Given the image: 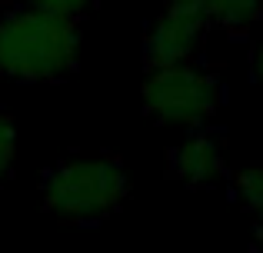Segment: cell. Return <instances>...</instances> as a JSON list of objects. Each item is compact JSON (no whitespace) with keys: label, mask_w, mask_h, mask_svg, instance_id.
Listing matches in <instances>:
<instances>
[{"label":"cell","mask_w":263,"mask_h":253,"mask_svg":"<svg viewBox=\"0 0 263 253\" xmlns=\"http://www.w3.org/2000/svg\"><path fill=\"white\" fill-rule=\"evenodd\" d=\"M80 20L24 4L0 13V77L57 84L77 70Z\"/></svg>","instance_id":"obj_1"},{"label":"cell","mask_w":263,"mask_h":253,"mask_svg":"<svg viewBox=\"0 0 263 253\" xmlns=\"http://www.w3.org/2000/svg\"><path fill=\"white\" fill-rule=\"evenodd\" d=\"M130 193L127 170L110 153H73L44 177V210L64 223H100L123 207Z\"/></svg>","instance_id":"obj_2"},{"label":"cell","mask_w":263,"mask_h":253,"mask_svg":"<svg viewBox=\"0 0 263 253\" xmlns=\"http://www.w3.org/2000/svg\"><path fill=\"white\" fill-rule=\"evenodd\" d=\"M140 97L147 117L170 127L197 130L217 117L220 104H223V87L213 73L200 70V67L177 64V67L147 70Z\"/></svg>","instance_id":"obj_3"},{"label":"cell","mask_w":263,"mask_h":253,"mask_svg":"<svg viewBox=\"0 0 263 253\" xmlns=\"http://www.w3.org/2000/svg\"><path fill=\"white\" fill-rule=\"evenodd\" d=\"M206 30L210 20L203 17L197 0H167V7L143 37V67L160 70V67L190 64Z\"/></svg>","instance_id":"obj_4"},{"label":"cell","mask_w":263,"mask_h":253,"mask_svg":"<svg viewBox=\"0 0 263 253\" xmlns=\"http://www.w3.org/2000/svg\"><path fill=\"white\" fill-rule=\"evenodd\" d=\"M170 167L186 187H213L227 173V157L210 133H190L180 147H174Z\"/></svg>","instance_id":"obj_5"},{"label":"cell","mask_w":263,"mask_h":253,"mask_svg":"<svg viewBox=\"0 0 263 253\" xmlns=\"http://www.w3.org/2000/svg\"><path fill=\"white\" fill-rule=\"evenodd\" d=\"M210 27H223L227 33H247L263 13V0H197Z\"/></svg>","instance_id":"obj_6"},{"label":"cell","mask_w":263,"mask_h":253,"mask_svg":"<svg viewBox=\"0 0 263 253\" xmlns=\"http://www.w3.org/2000/svg\"><path fill=\"white\" fill-rule=\"evenodd\" d=\"M237 197L243 200L247 213L253 217V223H263V163H250L247 170H240L233 177Z\"/></svg>","instance_id":"obj_7"},{"label":"cell","mask_w":263,"mask_h":253,"mask_svg":"<svg viewBox=\"0 0 263 253\" xmlns=\"http://www.w3.org/2000/svg\"><path fill=\"white\" fill-rule=\"evenodd\" d=\"M13 157H17V127H13V117L0 110V180L10 173Z\"/></svg>","instance_id":"obj_8"},{"label":"cell","mask_w":263,"mask_h":253,"mask_svg":"<svg viewBox=\"0 0 263 253\" xmlns=\"http://www.w3.org/2000/svg\"><path fill=\"white\" fill-rule=\"evenodd\" d=\"M24 4L37 7V10H47V13H60V17H73L80 20L97 0H24Z\"/></svg>","instance_id":"obj_9"},{"label":"cell","mask_w":263,"mask_h":253,"mask_svg":"<svg viewBox=\"0 0 263 253\" xmlns=\"http://www.w3.org/2000/svg\"><path fill=\"white\" fill-rule=\"evenodd\" d=\"M253 73H257V80L263 84V44L253 50Z\"/></svg>","instance_id":"obj_10"}]
</instances>
